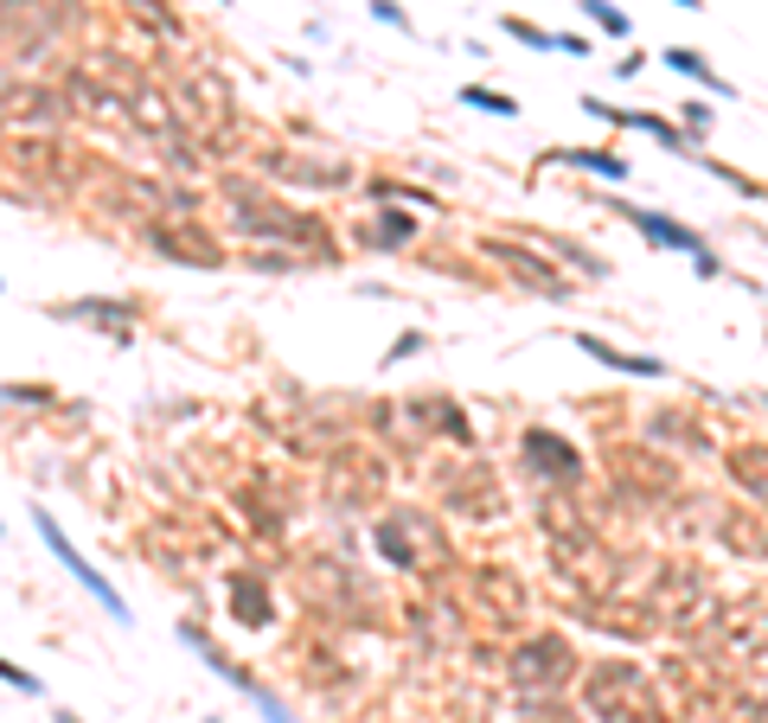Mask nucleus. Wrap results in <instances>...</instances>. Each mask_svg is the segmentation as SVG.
I'll return each mask as SVG.
<instances>
[{
    "label": "nucleus",
    "mask_w": 768,
    "mask_h": 723,
    "mask_svg": "<svg viewBox=\"0 0 768 723\" xmlns=\"http://www.w3.org/2000/svg\"><path fill=\"white\" fill-rule=\"evenodd\" d=\"M640 65H647V52H628V58H614V78H640Z\"/></svg>",
    "instance_id": "43"
},
{
    "label": "nucleus",
    "mask_w": 768,
    "mask_h": 723,
    "mask_svg": "<svg viewBox=\"0 0 768 723\" xmlns=\"http://www.w3.org/2000/svg\"><path fill=\"white\" fill-rule=\"evenodd\" d=\"M705 641L723 646V660H768V608H756V602L717 608L705 621Z\"/></svg>",
    "instance_id": "15"
},
{
    "label": "nucleus",
    "mask_w": 768,
    "mask_h": 723,
    "mask_svg": "<svg viewBox=\"0 0 768 723\" xmlns=\"http://www.w3.org/2000/svg\"><path fill=\"white\" fill-rule=\"evenodd\" d=\"M250 174L263 186H302V192H346L358 186L353 160H321V155H288V148H256Z\"/></svg>",
    "instance_id": "8"
},
{
    "label": "nucleus",
    "mask_w": 768,
    "mask_h": 723,
    "mask_svg": "<svg viewBox=\"0 0 768 723\" xmlns=\"http://www.w3.org/2000/svg\"><path fill=\"white\" fill-rule=\"evenodd\" d=\"M148 250H160L167 263H186V269H225V244L205 218H148L141 225Z\"/></svg>",
    "instance_id": "12"
},
{
    "label": "nucleus",
    "mask_w": 768,
    "mask_h": 723,
    "mask_svg": "<svg viewBox=\"0 0 768 723\" xmlns=\"http://www.w3.org/2000/svg\"><path fill=\"white\" fill-rule=\"evenodd\" d=\"M225 231L244 244V250H302L314 269L321 263H339V244L333 231L314 218V211H295L288 199H276L269 186L256 180V174H225Z\"/></svg>",
    "instance_id": "1"
},
{
    "label": "nucleus",
    "mask_w": 768,
    "mask_h": 723,
    "mask_svg": "<svg viewBox=\"0 0 768 723\" xmlns=\"http://www.w3.org/2000/svg\"><path fill=\"white\" fill-rule=\"evenodd\" d=\"M711 122H717V109H711V97H691V103H679V129H686V141H691V155L705 148V135H711Z\"/></svg>",
    "instance_id": "35"
},
{
    "label": "nucleus",
    "mask_w": 768,
    "mask_h": 723,
    "mask_svg": "<svg viewBox=\"0 0 768 723\" xmlns=\"http://www.w3.org/2000/svg\"><path fill=\"white\" fill-rule=\"evenodd\" d=\"M128 13H135L141 27H154L160 39H179V32H186V20H179V13H167V0H128Z\"/></svg>",
    "instance_id": "36"
},
{
    "label": "nucleus",
    "mask_w": 768,
    "mask_h": 723,
    "mask_svg": "<svg viewBox=\"0 0 768 723\" xmlns=\"http://www.w3.org/2000/svg\"><path fill=\"white\" fill-rule=\"evenodd\" d=\"M372 20H378V27H391V32H416V20H410L397 0H372Z\"/></svg>",
    "instance_id": "41"
},
{
    "label": "nucleus",
    "mask_w": 768,
    "mask_h": 723,
    "mask_svg": "<svg viewBox=\"0 0 768 723\" xmlns=\"http://www.w3.org/2000/svg\"><path fill=\"white\" fill-rule=\"evenodd\" d=\"M519 467L538 481V493H577L589 481V455L563 429H551V423H525L519 429Z\"/></svg>",
    "instance_id": "7"
},
{
    "label": "nucleus",
    "mask_w": 768,
    "mask_h": 723,
    "mask_svg": "<svg viewBox=\"0 0 768 723\" xmlns=\"http://www.w3.org/2000/svg\"><path fill=\"white\" fill-rule=\"evenodd\" d=\"M435 506L461 525H500L512 513L506 506V487H500V474L486 462H449L435 467Z\"/></svg>",
    "instance_id": "4"
},
{
    "label": "nucleus",
    "mask_w": 768,
    "mask_h": 723,
    "mask_svg": "<svg viewBox=\"0 0 768 723\" xmlns=\"http://www.w3.org/2000/svg\"><path fill=\"white\" fill-rule=\"evenodd\" d=\"M404 410H416V429H423V436H442V442H455V448H474V442H481V429L467 423V410H461L455 397H442V390L410 397Z\"/></svg>",
    "instance_id": "23"
},
{
    "label": "nucleus",
    "mask_w": 768,
    "mask_h": 723,
    "mask_svg": "<svg viewBox=\"0 0 768 723\" xmlns=\"http://www.w3.org/2000/svg\"><path fill=\"white\" fill-rule=\"evenodd\" d=\"M660 58H666V71H679L686 83H698L705 97H730V78H723V71H717V65L698 52V46H666Z\"/></svg>",
    "instance_id": "27"
},
{
    "label": "nucleus",
    "mask_w": 768,
    "mask_h": 723,
    "mask_svg": "<svg viewBox=\"0 0 768 723\" xmlns=\"http://www.w3.org/2000/svg\"><path fill=\"white\" fill-rule=\"evenodd\" d=\"M762 404H768V390H762Z\"/></svg>",
    "instance_id": "46"
},
{
    "label": "nucleus",
    "mask_w": 768,
    "mask_h": 723,
    "mask_svg": "<svg viewBox=\"0 0 768 723\" xmlns=\"http://www.w3.org/2000/svg\"><path fill=\"white\" fill-rule=\"evenodd\" d=\"M0 116L20 122L26 135H46L71 122V103H65V90H46V83H13V90H0Z\"/></svg>",
    "instance_id": "20"
},
{
    "label": "nucleus",
    "mask_w": 768,
    "mask_h": 723,
    "mask_svg": "<svg viewBox=\"0 0 768 723\" xmlns=\"http://www.w3.org/2000/svg\"><path fill=\"white\" fill-rule=\"evenodd\" d=\"M558 52L563 58H595V46H589L583 32H558Z\"/></svg>",
    "instance_id": "42"
},
{
    "label": "nucleus",
    "mask_w": 768,
    "mask_h": 723,
    "mask_svg": "<svg viewBox=\"0 0 768 723\" xmlns=\"http://www.w3.org/2000/svg\"><path fill=\"white\" fill-rule=\"evenodd\" d=\"M609 474L614 487H621V499L628 506H666V499H679V487H686V474L672 467V455H660L653 442H614L609 448Z\"/></svg>",
    "instance_id": "5"
},
{
    "label": "nucleus",
    "mask_w": 768,
    "mask_h": 723,
    "mask_svg": "<svg viewBox=\"0 0 768 723\" xmlns=\"http://www.w3.org/2000/svg\"><path fill=\"white\" fill-rule=\"evenodd\" d=\"M672 7H691V13H698V7H705V0H672Z\"/></svg>",
    "instance_id": "45"
},
{
    "label": "nucleus",
    "mask_w": 768,
    "mask_h": 723,
    "mask_svg": "<svg viewBox=\"0 0 768 723\" xmlns=\"http://www.w3.org/2000/svg\"><path fill=\"white\" fill-rule=\"evenodd\" d=\"M723 474H730V487H737L749 506L768 513V442H730V448H723Z\"/></svg>",
    "instance_id": "25"
},
{
    "label": "nucleus",
    "mask_w": 768,
    "mask_h": 723,
    "mask_svg": "<svg viewBox=\"0 0 768 723\" xmlns=\"http://www.w3.org/2000/svg\"><path fill=\"white\" fill-rule=\"evenodd\" d=\"M577 109L583 116H595V122H609V129H640V135H653L660 148H672L679 160H691V141H686V129L679 122H666V116H653V109H621V103H609V97H577Z\"/></svg>",
    "instance_id": "19"
},
{
    "label": "nucleus",
    "mask_w": 768,
    "mask_h": 723,
    "mask_svg": "<svg viewBox=\"0 0 768 723\" xmlns=\"http://www.w3.org/2000/svg\"><path fill=\"white\" fill-rule=\"evenodd\" d=\"M372 551H378L391 570H404V576H423V564L435 557H449L442 551V532H430V518L423 513H384L372 518Z\"/></svg>",
    "instance_id": "11"
},
{
    "label": "nucleus",
    "mask_w": 768,
    "mask_h": 723,
    "mask_svg": "<svg viewBox=\"0 0 768 723\" xmlns=\"http://www.w3.org/2000/svg\"><path fill=\"white\" fill-rule=\"evenodd\" d=\"M225 608L237 627H250V634H269L276 627V590H269V576L263 570H225Z\"/></svg>",
    "instance_id": "18"
},
{
    "label": "nucleus",
    "mask_w": 768,
    "mask_h": 723,
    "mask_svg": "<svg viewBox=\"0 0 768 723\" xmlns=\"http://www.w3.org/2000/svg\"><path fill=\"white\" fill-rule=\"evenodd\" d=\"M577 711L589 723H634L640 711H660V679L640 666V660H589L577 679Z\"/></svg>",
    "instance_id": "2"
},
{
    "label": "nucleus",
    "mask_w": 768,
    "mask_h": 723,
    "mask_svg": "<svg viewBox=\"0 0 768 723\" xmlns=\"http://www.w3.org/2000/svg\"><path fill=\"white\" fill-rule=\"evenodd\" d=\"M51 320H71V327H97L109 339H128L135 334V301L122 295H71V301H51Z\"/></svg>",
    "instance_id": "21"
},
{
    "label": "nucleus",
    "mask_w": 768,
    "mask_h": 723,
    "mask_svg": "<svg viewBox=\"0 0 768 723\" xmlns=\"http://www.w3.org/2000/svg\"><path fill=\"white\" fill-rule=\"evenodd\" d=\"M416 211H397V206H378V211H365V225H358V244L365 250H410L416 244Z\"/></svg>",
    "instance_id": "26"
},
{
    "label": "nucleus",
    "mask_w": 768,
    "mask_h": 723,
    "mask_svg": "<svg viewBox=\"0 0 768 723\" xmlns=\"http://www.w3.org/2000/svg\"><path fill=\"white\" fill-rule=\"evenodd\" d=\"M640 442H660V448H672V455H691V462L717 455L711 423H705L698 410H647V423H640Z\"/></svg>",
    "instance_id": "16"
},
{
    "label": "nucleus",
    "mask_w": 768,
    "mask_h": 723,
    "mask_svg": "<svg viewBox=\"0 0 768 723\" xmlns=\"http://www.w3.org/2000/svg\"><path fill=\"white\" fill-rule=\"evenodd\" d=\"M538 167H570V174H589V180H609V186H621L628 174H634L614 141H595V148H544Z\"/></svg>",
    "instance_id": "24"
},
{
    "label": "nucleus",
    "mask_w": 768,
    "mask_h": 723,
    "mask_svg": "<svg viewBox=\"0 0 768 723\" xmlns=\"http://www.w3.org/2000/svg\"><path fill=\"white\" fill-rule=\"evenodd\" d=\"M461 103L481 109V116H500V122H512V116H519V97H506V90H486V83H461Z\"/></svg>",
    "instance_id": "34"
},
{
    "label": "nucleus",
    "mask_w": 768,
    "mask_h": 723,
    "mask_svg": "<svg viewBox=\"0 0 768 723\" xmlns=\"http://www.w3.org/2000/svg\"><path fill=\"white\" fill-rule=\"evenodd\" d=\"M570 346H577L589 365H609L614 378H672V365H666V359H653V353H628V346H614V339L589 334V327H577V334H570Z\"/></svg>",
    "instance_id": "22"
},
{
    "label": "nucleus",
    "mask_w": 768,
    "mask_h": 723,
    "mask_svg": "<svg viewBox=\"0 0 768 723\" xmlns=\"http://www.w3.org/2000/svg\"><path fill=\"white\" fill-rule=\"evenodd\" d=\"M237 263H244V269H256V276H302V269H314L302 250H244Z\"/></svg>",
    "instance_id": "31"
},
{
    "label": "nucleus",
    "mask_w": 768,
    "mask_h": 723,
    "mask_svg": "<svg viewBox=\"0 0 768 723\" xmlns=\"http://www.w3.org/2000/svg\"><path fill=\"white\" fill-rule=\"evenodd\" d=\"M0 685H13V692H26V697H46V679L26 672V666H13V660H0Z\"/></svg>",
    "instance_id": "40"
},
{
    "label": "nucleus",
    "mask_w": 768,
    "mask_h": 723,
    "mask_svg": "<svg viewBox=\"0 0 768 723\" xmlns=\"http://www.w3.org/2000/svg\"><path fill=\"white\" fill-rule=\"evenodd\" d=\"M51 723H83V717H77V711H65V704H58V711H51Z\"/></svg>",
    "instance_id": "44"
},
{
    "label": "nucleus",
    "mask_w": 768,
    "mask_h": 723,
    "mask_svg": "<svg viewBox=\"0 0 768 723\" xmlns=\"http://www.w3.org/2000/svg\"><path fill=\"white\" fill-rule=\"evenodd\" d=\"M32 525H39V538L51 544V557H58V564H65V570H71V576H77V583L90 590V602H97L102 615H109V621H128V602H122V590H116V583H109V576H102V570L90 564V557H83V551H77L71 538H65V525H58V518H51L46 506L32 513Z\"/></svg>",
    "instance_id": "13"
},
{
    "label": "nucleus",
    "mask_w": 768,
    "mask_h": 723,
    "mask_svg": "<svg viewBox=\"0 0 768 723\" xmlns=\"http://www.w3.org/2000/svg\"><path fill=\"white\" fill-rule=\"evenodd\" d=\"M0 404H13V410H51L58 390L51 385H0Z\"/></svg>",
    "instance_id": "37"
},
{
    "label": "nucleus",
    "mask_w": 768,
    "mask_h": 723,
    "mask_svg": "<svg viewBox=\"0 0 768 723\" xmlns=\"http://www.w3.org/2000/svg\"><path fill=\"white\" fill-rule=\"evenodd\" d=\"M589 627H602L614 641H653L660 634V608L653 602H634V595H589Z\"/></svg>",
    "instance_id": "17"
},
{
    "label": "nucleus",
    "mask_w": 768,
    "mask_h": 723,
    "mask_svg": "<svg viewBox=\"0 0 768 723\" xmlns=\"http://www.w3.org/2000/svg\"><path fill=\"white\" fill-rule=\"evenodd\" d=\"M577 13H583L595 32H609V39H628V32H634V20H628L614 0H577Z\"/></svg>",
    "instance_id": "32"
},
{
    "label": "nucleus",
    "mask_w": 768,
    "mask_h": 723,
    "mask_svg": "<svg viewBox=\"0 0 768 723\" xmlns=\"http://www.w3.org/2000/svg\"><path fill=\"white\" fill-rule=\"evenodd\" d=\"M500 32L519 39V46H532V52H558V32L538 27V20H525V13H500Z\"/></svg>",
    "instance_id": "33"
},
{
    "label": "nucleus",
    "mask_w": 768,
    "mask_h": 723,
    "mask_svg": "<svg viewBox=\"0 0 768 723\" xmlns=\"http://www.w3.org/2000/svg\"><path fill=\"white\" fill-rule=\"evenodd\" d=\"M691 167H705V174H711V180H723V186H730V192H742V199H768V186H762V180H749V174H742V167H730V160H717V155H705V148H698V155H691Z\"/></svg>",
    "instance_id": "30"
},
{
    "label": "nucleus",
    "mask_w": 768,
    "mask_h": 723,
    "mask_svg": "<svg viewBox=\"0 0 768 723\" xmlns=\"http://www.w3.org/2000/svg\"><path fill=\"white\" fill-rule=\"evenodd\" d=\"M174 634H179V646H193V653H199L205 666H211L218 679H225V685H237V692L250 697V704H256V711H263L269 723H302V717H295V711H288V704L276 697V692H269V685H263V679H256L250 666H244V660H230V653H225L218 641H211V634H205L199 621H174Z\"/></svg>",
    "instance_id": "9"
},
{
    "label": "nucleus",
    "mask_w": 768,
    "mask_h": 723,
    "mask_svg": "<svg viewBox=\"0 0 768 723\" xmlns=\"http://www.w3.org/2000/svg\"><path fill=\"white\" fill-rule=\"evenodd\" d=\"M717 538H723L730 557H768V525H762V518L723 513V518H717Z\"/></svg>",
    "instance_id": "28"
},
{
    "label": "nucleus",
    "mask_w": 768,
    "mask_h": 723,
    "mask_svg": "<svg viewBox=\"0 0 768 723\" xmlns=\"http://www.w3.org/2000/svg\"><path fill=\"white\" fill-rule=\"evenodd\" d=\"M519 723H583L563 697H525V711H519Z\"/></svg>",
    "instance_id": "38"
},
{
    "label": "nucleus",
    "mask_w": 768,
    "mask_h": 723,
    "mask_svg": "<svg viewBox=\"0 0 768 723\" xmlns=\"http://www.w3.org/2000/svg\"><path fill=\"white\" fill-rule=\"evenodd\" d=\"M595 211H614L621 225H634L653 250H679V257H711V244H705V231H691V225H679V218H666V211L653 206H621V199H595Z\"/></svg>",
    "instance_id": "14"
},
{
    "label": "nucleus",
    "mask_w": 768,
    "mask_h": 723,
    "mask_svg": "<svg viewBox=\"0 0 768 723\" xmlns=\"http://www.w3.org/2000/svg\"><path fill=\"white\" fill-rule=\"evenodd\" d=\"M365 192H372L378 206H435V211H442V199H435V192H423V186H410V180H391V174H372V180H365Z\"/></svg>",
    "instance_id": "29"
},
{
    "label": "nucleus",
    "mask_w": 768,
    "mask_h": 723,
    "mask_svg": "<svg viewBox=\"0 0 768 723\" xmlns=\"http://www.w3.org/2000/svg\"><path fill=\"white\" fill-rule=\"evenodd\" d=\"M461 590H467V615L486 627H525L532 621V583L506 564H467L461 570Z\"/></svg>",
    "instance_id": "6"
},
{
    "label": "nucleus",
    "mask_w": 768,
    "mask_h": 723,
    "mask_svg": "<svg viewBox=\"0 0 768 723\" xmlns=\"http://www.w3.org/2000/svg\"><path fill=\"white\" fill-rule=\"evenodd\" d=\"M481 257L500 263L519 288H538V295H551V301L570 295V276L551 263V250H544L538 237H481Z\"/></svg>",
    "instance_id": "10"
},
{
    "label": "nucleus",
    "mask_w": 768,
    "mask_h": 723,
    "mask_svg": "<svg viewBox=\"0 0 768 723\" xmlns=\"http://www.w3.org/2000/svg\"><path fill=\"white\" fill-rule=\"evenodd\" d=\"M416 353H430V334H423V327H404V334L384 346V365H404V359H416Z\"/></svg>",
    "instance_id": "39"
},
{
    "label": "nucleus",
    "mask_w": 768,
    "mask_h": 723,
    "mask_svg": "<svg viewBox=\"0 0 768 723\" xmlns=\"http://www.w3.org/2000/svg\"><path fill=\"white\" fill-rule=\"evenodd\" d=\"M506 679L519 697H563L583 679V653L563 627H525L506 653Z\"/></svg>",
    "instance_id": "3"
}]
</instances>
